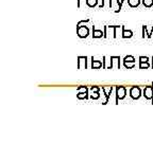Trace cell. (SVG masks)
<instances>
[{"label": "cell", "instance_id": "cell-8", "mask_svg": "<svg viewBox=\"0 0 153 143\" xmlns=\"http://www.w3.org/2000/svg\"><path fill=\"white\" fill-rule=\"evenodd\" d=\"M111 69L114 67V64L117 65V69H120V56H111Z\"/></svg>", "mask_w": 153, "mask_h": 143}, {"label": "cell", "instance_id": "cell-15", "mask_svg": "<svg viewBox=\"0 0 153 143\" xmlns=\"http://www.w3.org/2000/svg\"><path fill=\"white\" fill-rule=\"evenodd\" d=\"M89 98H91V100H99V99H100V92H94V91H91Z\"/></svg>", "mask_w": 153, "mask_h": 143}, {"label": "cell", "instance_id": "cell-19", "mask_svg": "<svg viewBox=\"0 0 153 143\" xmlns=\"http://www.w3.org/2000/svg\"><path fill=\"white\" fill-rule=\"evenodd\" d=\"M123 66L127 68V69H132L135 66V63H123Z\"/></svg>", "mask_w": 153, "mask_h": 143}, {"label": "cell", "instance_id": "cell-12", "mask_svg": "<svg viewBox=\"0 0 153 143\" xmlns=\"http://www.w3.org/2000/svg\"><path fill=\"white\" fill-rule=\"evenodd\" d=\"M76 98L79 99V100H87V99L89 98L88 95V90L87 91H83V92H78V94H76Z\"/></svg>", "mask_w": 153, "mask_h": 143}, {"label": "cell", "instance_id": "cell-6", "mask_svg": "<svg viewBox=\"0 0 153 143\" xmlns=\"http://www.w3.org/2000/svg\"><path fill=\"white\" fill-rule=\"evenodd\" d=\"M87 56H78L76 67L78 69H86L87 68Z\"/></svg>", "mask_w": 153, "mask_h": 143}, {"label": "cell", "instance_id": "cell-13", "mask_svg": "<svg viewBox=\"0 0 153 143\" xmlns=\"http://www.w3.org/2000/svg\"><path fill=\"white\" fill-rule=\"evenodd\" d=\"M140 0H128V3L131 7H137L140 4Z\"/></svg>", "mask_w": 153, "mask_h": 143}, {"label": "cell", "instance_id": "cell-2", "mask_svg": "<svg viewBox=\"0 0 153 143\" xmlns=\"http://www.w3.org/2000/svg\"><path fill=\"white\" fill-rule=\"evenodd\" d=\"M116 27L117 26H104V28H103V32H104L103 37L108 38V36H111L113 38H116Z\"/></svg>", "mask_w": 153, "mask_h": 143}, {"label": "cell", "instance_id": "cell-9", "mask_svg": "<svg viewBox=\"0 0 153 143\" xmlns=\"http://www.w3.org/2000/svg\"><path fill=\"white\" fill-rule=\"evenodd\" d=\"M133 36V32L131 30H127V29L124 28V26H122V34H121V37L122 38H131Z\"/></svg>", "mask_w": 153, "mask_h": 143}, {"label": "cell", "instance_id": "cell-3", "mask_svg": "<svg viewBox=\"0 0 153 143\" xmlns=\"http://www.w3.org/2000/svg\"><path fill=\"white\" fill-rule=\"evenodd\" d=\"M76 35L80 38H86L89 35V29L86 26H82V24L76 26Z\"/></svg>", "mask_w": 153, "mask_h": 143}, {"label": "cell", "instance_id": "cell-23", "mask_svg": "<svg viewBox=\"0 0 153 143\" xmlns=\"http://www.w3.org/2000/svg\"><path fill=\"white\" fill-rule=\"evenodd\" d=\"M151 101H152V104H153V99H152V100H151Z\"/></svg>", "mask_w": 153, "mask_h": 143}, {"label": "cell", "instance_id": "cell-7", "mask_svg": "<svg viewBox=\"0 0 153 143\" xmlns=\"http://www.w3.org/2000/svg\"><path fill=\"white\" fill-rule=\"evenodd\" d=\"M143 97L147 100H152L153 99V83L151 86H146L143 89Z\"/></svg>", "mask_w": 153, "mask_h": 143}, {"label": "cell", "instance_id": "cell-5", "mask_svg": "<svg viewBox=\"0 0 153 143\" xmlns=\"http://www.w3.org/2000/svg\"><path fill=\"white\" fill-rule=\"evenodd\" d=\"M101 90H102L103 94L105 95V101H104V103H102V104L103 105L108 104V100H110V98H111V94H112V91L114 90V87H113V86H108V87H102V88H101Z\"/></svg>", "mask_w": 153, "mask_h": 143}, {"label": "cell", "instance_id": "cell-4", "mask_svg": "<svg viewBox=\"0 0 153 143\" xmlns=\"http://www.w3.org/2000/svg\"><path fill=\"white\" fill-rule=\"evenodd\" d=\"M130 98L133 99V100H138L141 97V89L138 86H133L130 88V92H129Z\"/></svg>", "mask_w": 153, "mask_h": 143}, {"label": "cell", "instance_id": "cell-18", "mask_svg": "<svg viewBox=\"0 0 153 143\" xmlns=\"http://www.w3.org/2000/svg\"><path fill=\"white\" fill-rule=\"evenodd\" d=\"M150 65L149 62H145V63H139V69H148Z\"/></svg>", "mask_w": 153, "mask_h": 143}, {"label": "cell", "instance_id": "cell-20", "mask_svg": "<svg viewBox=\"0 0 153 143\" xmlns=\"http://www.w3.org/2000/svg\"><path fill=\"white\" fill-rule=\"evenodd\" d=\"M101 88L98 87V86H91V91H94V92H100Z\"/></svg>", "mask_w": 153, "mask_h": 143}, {"label": "cell", "instance_id": "cell-10", "mask_svg": "<svg viewBox=\"0 0 153 143\" xmlns=\"http://www.w3.org/2000/svg\"><path fill=\"white\" fill-rule=\"evenodd\" d=\"M104 35V32L102 30H97L95 27L93 26V38H101Z\"/></svg>", "mask_w": 153, "mask_h": 143}, {"label": "cell", "instance_id": "cell-1", "mask_svg": "<svg viewBox=\"0 0 153 143\" xmlns=\"http://www.w3.org/2000/svg\"><path fill=\"white\" fill-rule=\"evenodd\" d=\"M115 92H116V99H115V104H118L119 100H123L127 95V88L124 86H116L115 88Z\"/></svg>", "mask_w": 153, "mask_h": 143}, {"label": "cell", "instance_id": "cell-24", "mask_svg": "<svg viewBox=\"0 0 153 143\" xmlns=\"http://www.w3.org/2000/svg\"><path fill=\"white\" fill-rule=\"evenodd\" d=\"M152 69H153V67H152Z\"/></svg>", "mask_w": 153, "mask_h": 143}, {"label": "cell", "instance_id": "cell-21", "mask_svg": "<svg viewBox=\"0 0 153 143\" xmlns=\"http://www.w3.org/2000/svg\"><path fill=\"white\" fill-rule=\"evenodd\" d=\"M149 62V57L147 56H139V63H145Z\"/></svg>", "mask_w": 153, "mask_h": 143}, {"label": "cell", "instance_id": "cell-22", "mask_svg": "<svg viewBox=\"0 0 153 143\" xmlns=\"http://www.w3.org/2000/svg\"><path fill=\"white\" fill-rule=\"evenodd\" d=\"M76 7H81V0H78V1H76Z\"/></svg>", "mask_w": 153, "mask_h": 143}, {"label": "cell", "instance_id": "cell-17", "mask_svg": "<svg viewBox=\"0 0 153 143\" xmlns=\"http://www.w3.org/2000/svg\"><path fill=\"white\" fill-rule=\"evenodd\" d=\"M141 2L146 7H151L153 5V0H143Z\"/></svg>", "mask_w": 153, "mask_h": 143}, {"label": "cell", "instance_id": "cell-16", "mask_svg": "<svg viewBox=\"0 0 153 143\" xmlns=\"http://www.w3.org/2000/svg\"><path fill=\"white\" fill-rule=\"evenodd\" d=\"M123 63H135V58L132 55H128L123 58Z\"/></svg>", "mask_w": 153, "mask_h": 143}, {"label": "cell", "instance_id": "cell-11", "mask_svg": "<svg viewBox=\"0 0 153 143\" xmlns=\"http://www.w3.org/2000/svg\"><path fill=\"white\" fill-rule=\"evenodd\" d=\"M101 67H103V62L94 60V57H91V69H100Z\"/></svg>", "mask_w": 153, "mask_h": 143}, {"label": "cell", "instance_id": "cell-14", "mask_svg": "<svg viewBox=\"0 0 153 143\" xmlns=\"http://www.w3.org/2000/svg\"><path fill=\"white\" fill-rule=\"evenodd\" d=\"M86 4L89 7H95L98 4V0H86Z\"/></svg>", "mask_w": 153, "mask_h": 143}]
</instances>
